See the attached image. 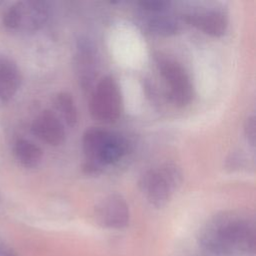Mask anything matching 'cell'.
I'll list each match as a JSON object with an SVG mask.
<instances>
[{
	"label": "cell",
	"mask_w": 256,
	"mask_h": 256,
	"mask_svg": "<svg viewBox=\"0 0 256 256\" xmlns=\"http://www.w3.org/2000/svg\"><path fill=\"white\" fill-rule=\"evenodd\" d=\"M97 222L110 229H122L130 218L129 206L122 195L112 193L100 200L95 207Z\"/></svg>",
	"instance_id": "52a82bcc"
},
{
	"label": "cell",
	"mask_w": 256,
	"mask_h": 256,
	"mask_svg": "<svg viewBox=\"0 0 256 256\" xmlns=\"http://www.w3.org/2000/svg\"><path fill=\"white\" fill-rule=\"evenodd\" d=\"M244 132L247 140L251 143V145L255 144V117L249 116L244 124Z\"/></svg>",
	"instance_id": "9a60e30c"
},
{
	"label": "cell",
	"mask_w": 256,
	"mask_h": 256,
	"mask_svg": "<svg viewBox=\"0 0 256 256\" xmlns=\"http://www.w3.org/2000/svg\"><path fill=\"white\" fill-rule=\"evenodd\" d=\"M90 111L94 119L112 123L116 121L122 111V96L117 82L111 76L102 78L91 97Z\"/></svg>",
	"instance_id": "277c9868"
},
{
	"label": "cell",
	"mask_w": 256,
	"mask_h": 256,
	"mask_svg": "<svg viewBox=\"0 0 256 256\" xmlns=\"http://www.w3.org/2000/svg\"><path fill=\"white\" fill-rule=\"evenodd\" d=\"M149 28L154 33L160 35H170L174 34L178 30V23L172 17L163 15L162 12L159 16L151 18L148 22Z\"/></svg>",
	"instance_id": "4fadbf2b"
},
{
	"label": "cell",
	"mask_w": 256,
	"mask_h": 256,
	"mask_svg": "<svg viewBox=\"0 0 256 256\" xmlns=\"http://www.w3.org/2000/svg\"><path fill=\"white\" fill-rule=\"evenodd\" d=\"M32 132L45 143L58 146L65 139V130L62 122L50 110L42 111L32 124Z\"/></svg>",
	"instance_id": "9c48e42d"
},
{
	"label": "cell",
	"mask_w": 256,
	"mask_h": 256,
	"mask_svg": "<svg viewBox=\"0 0 256 256\" xmlns=\"http://www.w3.org/2000/svg\"><path fill=\"white\" fill-rule=\"evenodd\" d=\"M21 72L17 64L10 58L0 56V99L10 100L21 85Z\"/></svg>",
	"instance_id": "30bf717a"
},
{
	"label": "cell",
	"mask_w": 256,
	"mask_h": 256,
	"mask_svg": "<svg viewBox=\"0 0 256 256\" xmlns=\"http://www.w3.org/2000/svg\"><path fill=\"white\" fill-rule=\"evenodd\" d=\"M55 105L66 124L69 127H74L78 121V113L72 96L67 92L57 94Z\"/></svg>",
	"instance_id": "7c38bea8"
},
{
	"label": "cell",
	"mask_w": 256,
	"mask_h": 256,
	"mask_svg": "<svg viewBox=\"0 0 256 256\" xmlns=\"http://www.w3.org/2000/svg\"><path fill=\"white\" fill-rule=\"evenodd\" d=\"M82 147L86 160L83 169L87 174H98L105 166L120 160L126 150L123 138L99 127L85 131Z\"/></svg>",
	"instance_id": "7a4b0ae2"
},
{
	"label": "cell",
	"mask_w": 256,
	"mask_h": 256,
	"mask_svg": "<svg viewBox=\"0 0 256 256\" xmlns=\"http://www.w3.org/2000/svg\"><path fill=\"white\" fill-rule=\"evenodd\" d=\"M142 9L148 11L149 13L163 12L169 6V2L166 1H142L139 3Z\"/></svg>",
	"instance_id": "5bb4252c"
},
{
	"label": "cell",
	"mask_w": 256,
	"mask_h": 256,
	"mask_svg": "<svg viewBox=\"0 0 256 256\" xmlns=\"http://www.w3.org/2000/svg\"><path fill=\"white\" fill-rule=\"evenodd\" d=\"M14 154L18 162L26 168L36 167L41 162L43 156L41 148L27 139H19L16 141Z\"/></svg>",
	"instance_id": "8fae6325"
},
{
	"label": "cell",
	"mask_w": 256,
	"mask_h": 256,
	"mask_svg": "<svg viewBox=\"0 0 256 256\" xmlns=\"http://www.w3.org/2000/svg\"><path fill=\"white\" fill-rule=\"evenodd\" d=\"M181 181L180 169L172 163H165L144 173L139 186L148 202L160 208L171 199Z\"/></svg>",
	"instance_id": "3957f363"
},
{
	"label": "cell",
	"mask_w": 256,
	"mask_h": 256,
	"mask_svg": "<svg viewBox=\"0 0 256 256\" xmlns=\"http://www.w3.org/2000/svg\"><path fill=\"white\" fill-rule=\"evenodd\" d=\"M187 21L210 36H222L228 27L227 14L218 8L194 10L186 15Z\"/></svg>",
	"instance_id": "ba28073f"
},
{
	"label": "cell",
	"mask_w": 256,
	"mask_h": 256,
	"mask_svg": "<svg viewBox=\"0 0 256 256\" xmlns=\"http://www.w3.org/2000/svg\"><path fill=\"white\" fill-rule=\"evenodd\" d=\"M160 71L169 86L170 100L177 106H185L193 98V86L185 69L169 59L161 60Z\"/></svg>",
	"instance_id": "8992f818"
},
{
	"label": "cell",
	"mask_w": 256,
	"mask_h": 256,
	"mask_svg": "<svg viewBox=\"0 0 256 256\" xmlns=\"http://www.w3.org/2000/svg\"><path fill=\"white\" fill-rule=\"evenodd\" d=\"M49 8L43 1H20L12 5L3 15V24L13 30L34 31L47 21Z\"/></svg>",
	"instance_id": "5b68a950"
},
{
	"label": "cell",
	"mask_w": 256,
	"mask_h": 256,
	"mask_svg": "<svg viewBox=\"0 0 256 256\" xmlns=\"http://www.w3.org/2000/svg\"><path fill=\"white\" fill-rule=\"evenodd\" d=\"M0 256H17V255L8 244L0 240Z\"/></svg>",
	"instance_id": "2e32d148"
},
{
	"label": "cell",
	"mask_w": 256,
	"mask_h": 256,
	"mask_svg": "<svg viewBox=\"0 0 256 256\" xmlns=\"http://www.w3.org/2000/svg\"><path fill=\"white\" fill-rule=\"evenodd\" d=\"M205 243L217 252H247L254 245L253 227L239 215L224 214L209 225Z\"/></svg>",
	"instance_id": "6da1fadb"
}]
</instances>
